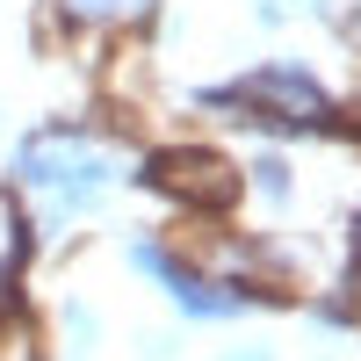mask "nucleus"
<instances>
[{"mask_svg": "<svg viewBox=\"0 0 361 361\" xmlns=\"http://www.w3.org/2000/svg\"><path fill=\"white\" fill-rule=\"evenodd\" d=\"M152 180H159V188H173L180 202H195V209H217V202H231V195H238L231 159H224V152H202V145H188V152L159 159V166H152Z\"/></svg>", "mask_w": 361, "mask_h": 361, "instance_id": "f257e3e1", "label": "nucleus"}]
</instances>
